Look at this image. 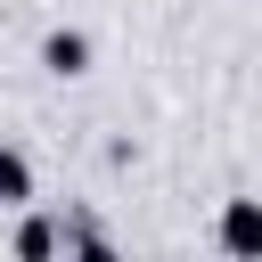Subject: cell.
I'll return each instance as SVG.
<instances>
[{
	"instance_id": "cell-1",
	"label": "cell",
	"mask_w": 262,
	"mask_h": 262,
	"mask_svg": "<svg viewBox=\"0 0 262 262\" xmlns=\"http://www.w3.org/2000/svg\"><path fill=\"white\" fill-rule=\"evenodd\" d=\"M221 254L262 262V196H229L221 205Z\"/></svg>"
},
{
	"instance_id": "cell-2",
	"label": "cell",
	"mask_w": 262,
	"mask_h": 262,
	"mask_svg": "<svg viewBox=\"0 0 262 262\" xmlns=\"http://www.w3.org/2000/svg\"><path fill=\"white\" fill-rule=\"evenodd\" d=\"M41 66H49L57 82H74V74H90V33H66V25H57V33L41 41Z\"/></svg>"
},
{
	"instance_id": "cell-3",
	"label": "cell",
	"mask_w": 262,
	"mask_h": 262,
	"mask_svg": "<svg viewBox=\"0 0 262 262\" xmlns=\"http://www.w3.org/2000/svg\"><path fill=\"white\" fill-rule=\"evenodd\" d=\"M25 196H33V164L16 147H0V205H25Z\"/></svg>"
},
{
	"instance_id": "cell-4",
	"label": "cell",
	"mask_w": 262,
	"mask_h": 262,
	"mask_svg": "<svg viewBox=\"0 0 262 262\" xmlns=\"http://www.w3.org/2000/svg\"><path fill=\"white\" fill-rule=\"evenodd\" d=\"M16 254H25V262H41V254H57V221H41V213H33V221L16 229Z\"/></svg>"
}]
</instances>
